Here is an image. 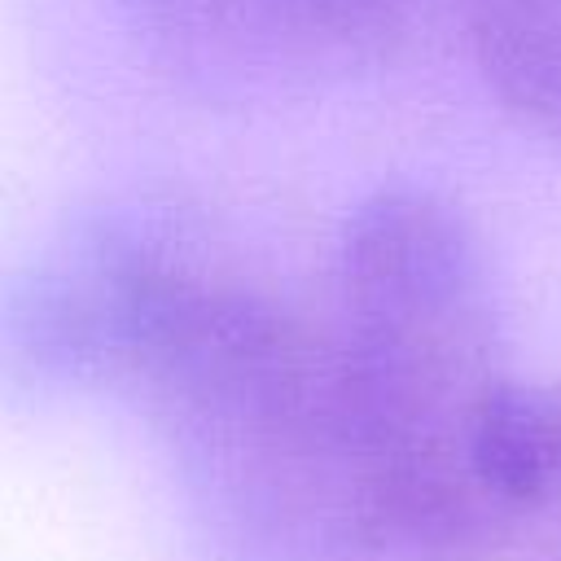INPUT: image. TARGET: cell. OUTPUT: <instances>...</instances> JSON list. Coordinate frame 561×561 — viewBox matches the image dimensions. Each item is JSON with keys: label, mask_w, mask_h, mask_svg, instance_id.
I'll list each match as a JSON object with an SVG mask.
<instances>
[{"label": "cell", "mask_w": 561, "mask_h": 561, "mask_svg": "<svg viewBox=\"0 0 561 561\" xmlns=\"http://www.w3.org/2000/svg\"><path fill=\"white\" fill-rule=\"evenodd\" d=\"M333 368L381 421L443 408L465 425L500 381L495 276L469 219L425 188H377L337 237Z\"/></svg>", "instance_id": "cell-1"}, {"label": "cell", "mask_w": 561, "mask_h": 561, "mask_svg": "<svg viewBox=\"0 0 561 561\" xmlns=\"http://www.w3.org/2000/svg\"><path fill=\"white\" fill-rule=\"evenodd\" d=\"M145 44L197 92L298 96L386 61L425 0H127Z\"/></svg>", "instance_id": "cell-2"}, {"label": "cell", "mask_w": 561, "mask_h": 561, "mask_svg": "<svg viewBox=\"0 0 561 561\" xmlns=\"http://www.w3.org/2000/svg\"><path fill=\"white\" fill-rule=\"evenodd\" d=\"M465 31L500 105L561 140V0H465Z\"/></svg>", "instance_id": "cell-3"}, {"label": "cell", "mask_w": 561, "mask_h": 561, "mask_svg": "<svg viewBox=\"0 0 561 561\" xmlns=\"http://www.w3.org/2000/svg\"><path fill=\"white\" fill-rule=\"evenodd\" d=\"M465 460L504 500H561V386L500 377L469 421Z\"/></svg>", "instance_id": "cell-4"}]
</instances>
